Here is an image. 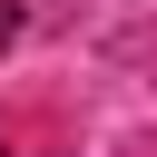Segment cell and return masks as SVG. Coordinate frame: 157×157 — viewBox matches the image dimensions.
<instances>
[{"mask_svg": "<svg viewBox=\"0 0 157 157\" xmlns=\"http://www.w3.org/2000/svg\"><path fill=\"white\" fill-rule=\"evenodd\" d=\"M0 157H20V147H0Z\"/></svg>", "mask_w": 157, "mask_h": 157, "instance_id": "2", "label": "cell"}, {"mask_svg": "<svg viewBox=\"0 0 157 157\" xmlns=\"http://www.w3.org/2000/svg\"><path fill=\"white\" fill-rule=\"evenodd\" d=\"M20 29H29V10H20V0H0V59L20 49Z\"/></svg>", "mask_w": 157, "mask_h": 157, "instance_id": "1", "label": "cell"}]
</instances>
